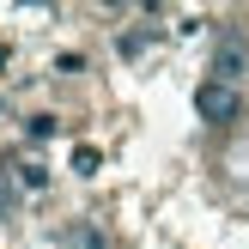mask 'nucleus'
I'll use <instances>...</instances> for the list:
<instances>
[{"label":"nucleus","mask_w":249,"mask_h":249,"mask_svg":"<svg viewBox=\"0 0 249 249\" xmlns=\"http://www.w3.org/2000/svg\"><path fill=\"white\" fill-rule=\"evenodd\" d=\"M12 207H18V195H12V182L0 177V219H12Z\"/></svg>","instance_id":"nucleus-3"},{"label":"nucleus","mask_w":249,"mask_h":249,"mask_svg":"<svg viewBox=\"0 0 249 249\" xmlns=\"http://www.w3.org/2000/svg\"><path fill=\"white\" fill-rule=\"evenodd\" d=\"M195 109H201L207 122H219V128H225V122H237V116H243V91H237V85L207 79L201 91H195Z\"/></svg>","instance_id":"nucleus-1"},{"label":"nucleus","mask_w":249,"mask_h":249,"mask_svg":"<svg viewBox=\"0 0 249 249\" xmlns=\"http://www.w3.org/2000/svg\"><path fill=\"white\" fill-rule=\"evenodd\" d=\"M213 79L219 85H243L249 79V49L243 43H219L213 49Z\"/></svg>","instance_id":"nucleus-2"}]
</instances>
